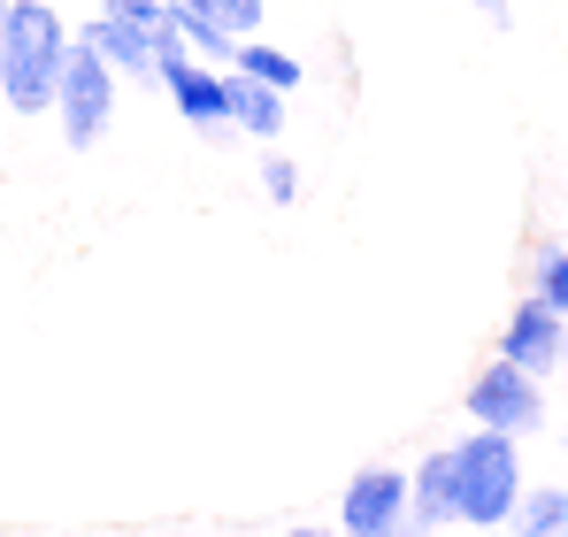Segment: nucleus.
Here are the masks:
<instances>
[{"label": "nucleus", "instance_id": "obj_1", "mask_svg": "<svg viewBox=\"0 0 568 537\" xmlns=\"http://www.w3.org/2000/svg\"><path fill=\"white\" fill-rule=\"evenodd\" d=\"M78 31L47 0H8V39H0V100L8 115H54V85L70 62Z\"/></svg>", "mask_w": 568, "mask_h": 537}, {"label": "nucleus", "instance_id": "obj_2", "mask_svg": "<svg viewBox=\"0 0 568 537\" xmlns=\"http://www.w3.org/2000/svg\"><path fill=\"white\" fill-rule=\"evenodd\" d=\"M454 468V523L462 530H507L515 499H523V446L499 430H469L462 446H446Z\"/></svg>", "mask_w": 568, "mask_h": 537}, {"label": "nucleus", "instance_id": "obj_3", "mask_svg": "<svg viewBox=\"0 0 568 537\" xmlns=\"http://www.w3.org/2000/svg\"><path fill=\"white\" fill-rule=\"evenodd\" d=\"M462 407H469V430H499V438H538V430H554V415H546V384L530 376V368H515V361H484L469 376V392H462Z\"/></svg>", "mask_w": 568, "mask_h": 537}, {"label": "nucleus", "instance_id": "obj_4", "mask_svg": "<svg viewBox=\"0 0 568 537\" xmlns=\"http://www.w3.org/2000/svg\"><path fill=\"white\" fill-rule=\"evenodd\" d=\"M115 92H123V78L100 62L93 47H70L62 85H54V123H62V139H70L78 154L108 139V123H115Z\"/></svg>", "mask_w": 568, "mask_h": 537}, {"label": "nucleus", "instance_id": "obj_5", "mask_svg": "<svg viewBox=\"0 0 568 537\" xmlns=\"http://www.w3.org/2000/svg\"><path fill=\"white\" fill-rule=\"evenodd\" d=\"M262 16H270L262 0H178L192 62H215V70H231V54L246 39H262Z\"/></svg>", "mask_w": 568, "mask_h": 537}, {"label": "nucleus", "instance_id": "obj_6", "mask_svg": "<svg viewBox=\"0 0 568 537\" xmlns=\"http://www.w3.org/2000/svg\"><path fill=\"white\" fill-rule=\"evenodd\" d=\"M170 16V8H162ZM154 31L162 23H123V16H93V23H78V47H93L100 62L123 78V85H146L162 92V47H154Z\"/></svg>", "mask_w": 568, "mask_h": 537}, {"label": "nucleus", "instance_id": "obj_7", "mask_svg": "<svg viewBox=\"0 0 568 537\" xmlns=\"http://www.w3.org/2000/svg\"><path fill=\"white\" fill-rule=\"evenodd\" d=\"M399 515H415V507H407V468H399V460H369V468L346 476L338 537H377V530H392Z\"/></svg>", "mask_w": 568, "mask_h": 537}, {"label": "nucleus", "instance_id": "obj_8", "mask_svg": "<svg viewBox=\"0 0 568 537\" xmlns=\"http://www.w3.org/2000/svg\"><path fill=\"white\" fill-rule=\"evenodd\" d=\"M561 354H568V315H554L546 300H515V315L499 323V361H515V368H530L538 384L546 376H561Z\"/></svg>", "mask_w": 568, "mask_h": 537}, {"label": "nucleus", "instance_id": "obj_9", "mask_svg": "<svg viewBox=\"0 0 568 537\" xmlns=\"http://www.w3.org/2000/svg\"><path fill=\"white\" fill-rule=\"evenodd\" d=\"M162 92H170V108L185 115L192 131H231V100H223V70L215 62H170L162 70Z\"/></svg>", "mask_w": 568, "mask_h": 537}, {"label": "nucleus", "instance_id": "obj_10", "mask_svg": "<svg viewBox=\"0 0 568 537\" xmlns=\"http://www.w3.org/2000/svg\"><path fill=\"white\" fill-rule=\"evenodd\" d=\"M223 100H231V131H246V139H277L284 131V92L254 85V78H239V70H223Z\"/></svg>", "mask_w": 568, "mask_h": 537}, {"label": "nucleus", "instance_id": "obj_11", "mask_svg": "<svg viewBox=\"0 0 568 537\" xmlns=\"http://www.w3.org/2000/svg\"><path fill=\"white\" fill-rule=\"evenodd\" d=\"M407 507H415L430 530H446V523H454V468H446V446L423 453V460L407 468Z\"/></svg>", "mask_w": 568, "mask_h": 537}, {"label": "nucleus", "instance_id": "obj_12", "mask_svg": "<svg viewBox=\"0 0 568 537\" xmlns=\"http://www.w3.org/2000/svg\"><path fill=\"white\" fill-rule=\"evenodd\" d=\"M507 530L515 537H568V484H523Z\"/></svg>", "mask_w": 568, "mask_h": 537}, {"label": "nucleus", "instance_id": "obj_13", "mask_svg": "<svg viewBox=\"0 0 568 537\" xmlns=\"http://www.w3.org/2000/svg\"><path fill=\"white\" fill-rule=\"evenodd\" d=\"M231 70H239V78H254V85H270V92H284V100L307 85L300 54H284V47H270V39H246V47L231 54Z\"/></svg>", "mask_w": 568, "mask_h": 537}, {"label": "nucleus", "instance_id": "obj_14", "mask_svg": "<svg viewBox=\"0 0 568 537\" xmlns=\"http://www.w3.org/2000/svg\"><path fill=\"white\" fill-rule=\"evenodd\" d=\"M530 300H546L554 315H568V246L561 239H538V254H530Z\"/></svg>", "mask_w": 568, "mask_h": 537}, {"label": "nucleus", "instance_id": "obj_15", "mask_svg": "<svg viewBox=\"0 0 568 537\" xmlns=\"http://www.w3.org/2000/svg\"><path fill=\"white\" fill-rule=\"evenodd\" d=\"M262 192H270L277 207H292V200H300V162H292V154H262Z\"/></svg>", "mask_w": 568, "mask_h": 537}, {"label": "nucleus", "instance_id": "obj_16", "mask_svg": "<svg viewBox=\"0 0 568 537\" xmlns=\"http://www.w3.org/2000/svg\"><path fill=\"white\" fill-rule=\"evenodd\" d=\"M469 8L491 23V31H515V8H507V0H469Z\"/></svg>", "mask_w": 568, "mask_h": 537}, {"label": "nucleus", "instance_id": "obj_17", "mask_svg": "<svg viewBox=\"0 0 568 537\" xmlns=\"http://www.w3.org/2000/svg\"><path fill=\"white\" fill-rule=\"evenodd\" d=\"M377 537H430V523H423V515H399V523H392V530H377Z\"/></svg>", "mask_w": 568, "mask_h": 537}, {"label": "nucleus", "instance_id": "obj_18", "mask_svg": "<svg viewBox=\"0 0 568 537\" xmlns=\"http://www.w3.org/2000/svg\"><path fill=\"white\" fill-rule=\"evenodd\" d=\"M277 537H338L331 523H292V530H277Z\"/></svg>", "mask_w": 568, "mask_h": 537}, {"label": "nucleus", "instance_id": "obj_19", "mask_svg": "<svg viewBox=\"0 0 568 537\" xmlns=\"http://www.w3.org/2000/svg\"><path fill=\"white\" fill-rule=\"evenodd\" d=\"M469 537H515V530H469Z\"/></svg>", "mask_w": 568, "mask_h": 537}, {"label": "nucleus", "instance_id": "obj_20", "mask_svg": "<svg viewBox=\"0 0 568 537\" xmlns=\"http://www.w3.org/2000/svg\"><path fill=\"white\" fill-rule=\"evenodd\" d=\"M0 39H8V0H0Z\"/></svg>", "mask_w": 568, "mask_h": 537}, {"label": "nucleus", "instance_id": "obj_21", "mask_svg": "<svg viewBox=\"0 0 568 537\" xmlns=\"http://www.w3.org/2000/svg\"><path fill=\"white\" fill-rule=\"evenodd\" d=\"M561 376H568V354H561Z\"/></svg>", "mask_w": 568, "mask_h": 537}]
</instances>
